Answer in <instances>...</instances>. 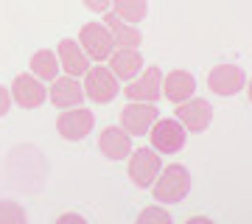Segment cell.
<instances>
[{"label":"cell","mask_w":252,"mask_h":224,"mask_svg":"<svg viewBox=\"0 0 252 224\" xmlns=\"http://www.w3.org/2000/svg\"><path fill=\"white\" fill-rule=\"evenodd\" d=\"M152 196L160 205H177L190 193V171L182 162H171L162 165V171L157 174V179L152 182Z\"/></svg>","instance_id":"6da1fadb"},{"label":"cell","mask_w":252,"mask_h":224,"mask_svg":"<svg viewBox=\"0 0 252 224\" xmlns=\"http://www.w3.org/2000/svg\"><path fill=\"white\" fill-rule=\"evenodd\" d=\"M81 84H84V96L93 104H112L124 90L121 79L109 70L107 62H93L90 70L81 76Z\"/></svg>","instance_id":"7a4b0ae2"},{"label":"cell","mask_w":252,"mask_h":224,"mask_svg":"<svg viewBox=\"0 0 252 224\" xmlns=\"http://www.w3.org/2000/svg\"><path fill=\"white\" fill-rule=\"evenodd\" d=\"M162 157L160 152H154L152 146H140V149H132V154L126 157V174L132 179V185L140 191H149L152 182L157 179V174L162 171Z\"/></svg>","instance_id":"3957f363"},{"label":"cell","mask_w":252,"mask_h":224,"mask_svg":"<svg viewBox=\"0 0 252 224\" xmlns=\"http://www.w3.org/2000/svg\"><path fill=\"white\" fill-rule=\"evenodd\" d=\"M93 129H95V112L90 107H84V104L70 109H59V115H56V132L67 143H81Z\"/></svg>","instance_id":"277c9868"},{"label":"cell","mask_w":252,"mask_h":224,"mask_svg":"<svg viewBox=\"0 0 252 224\" xmlns=\"http://www.w3.org/2000/svg\"><path fill=\"white\" fill-rule=\"evenodd\" d=\"M149 143L154 152L160 154H177L188 143V129L177 121V118H157L154 126L149 129Z\"/></svg>","instance_id":"5b68a950"},{"label":"cell","mask_w":252,"mask_h":224,"mask_svg":"<svg viewBox=\"0 0 252 224\" xmlns=\"http://www.w3.org/2000/svg\"><path fill=\"white\" fill-rule=\"evenodd\" d=\"M79 45L84 48V54L90 56L93 62H107L112 51H115V39H112V31L104 26V20H90L84 23L79 31Z\"/></svg>","instance_id":"8992f818"},{"label":"cell","mask_w":252,"mask_h":224,"mask_svg":"<svg viewBox=\"0 0 252 224\" xmlns=\"http://www.w3.org/2000/svg\"><path fill=\"white\" fill-rule=\"evenodd\" d=\"M121 93L126 96V101H149V104H157L162 98V67L146 64L143 73L135 76L132 81H126Z\"/></svg>","instance_id":"52a82bcc"},{"label":"cell","mask_w":252,"mask_h":224,"mask_svg":"<svg viewBox=\"0 0 252 224\" xmlns=\"http://www.w3.org/2000/svg\"><path fill=\"white\" fill-rule=\"evenodd\" d=\"M247 84V73H244L241 64H213L210 73H207V90L216 93L221 98H233L238 96Z\"/></svg>","instance_id":"ba28073f"},{"label":"cell","mask_w":252,"mask_h":224,"mask_svg":"<svg viewBox=\"0 0 252 224\" xmlns=\"http://www.w3.org/2000/svg\"><path fill=\"white\" fill-rule=\"evenodd\" d=\"M11 101L20 109H39L48 101V84L39 81L34 73H20L11 81Z\"/></svg>","instance_id":"9c48e42d"},{"label":"cell","mask_w":252,"mask_h":224,"mask_svg":"<svg viewBox=\"0 0 252 224\" xmlns=\"http://www.w3.org/2000/svg\"><path fill=\"white\" fill-rule=\"evenodd\" d=\"M174 118L188 129V134H199V132H205L207 126L213 124V107H210V101L207 98L193 96V98L177 104Z\"/></svg>","instance_id":"30bf717a"},{"label":"cell","mask_w":252,"mask_h":224,"mask_svg":"<svg viewBox=\"0 0 252 224\" xmlns=\"http://www.w3.org/2000/svg\"><path fill=\"white\" fill-rule=\"evenodd\" d=\"M154 121H157V104L149 101H126L121 109V126L132 137H146Z\"/></svg>","instance_id":"8fae6325"},{"label":"cell","mask_w":252,"mask_h":224,"mask_svg":"<svg viewBox=\"0 0 252 224\" xmlns=\"http://www.w3.org/2000/svg\"><path fill=\"white\" fill-rule=\"evenodd\" d=\"M48 101H51V104H54L56 109L81 107V104L87 101L81 79H76V76H67V73L56 76V79L51 81V84H48Z\"/></svg>","instance_id":"7c38bea8"},{"label":"cell","mask_w":252,"mask_h":224,"mask_svg":"<svg viewBox=\"0 0 252 224\" xmlns=\"http://www.w3.org/2000/svg\"><path fill=\"white\" fill-rule=\"evenodd\" d=\"M132 134L126 132L124 126L118 124V126H104L98 134V152L107 157V160L112 162H121L126 160L129 154H132Z\"/></svg>","instance_id":"4fadbf2b"},{"label":"cell","mask_w":252,"mask_h":224,"mask_svg":"<svg viewBox=\"0 0 252 224\" xmlns=\"http://www.w3.org/2000/svg\"><path fill=\"white\" fill-rule=\"evenodd\" d=\"M193 96H196V76L190 70L177 67V70L162 73V98L165 101H171L177 107V104L193 98Z\"/></svg>","instance_id":"5bb4252c"},{"label":"cell","mask_w":252,"mask_h":224,"mask_svg":"<svg viewBox=\"0 0 252 224\" xmlns=\"http://www.w3.org/2000/svg\"><path fill=\"white\" fill-rule=\"evenodd\" d=\"M56 56H59L62 73L76 76V79H81L84 73L90 70V64H93V59L84 54V48L79 45V39H70V36L59 39V45H56Z\"/></svg>","instance_id":"9a60e30c"},{"label":"cell","mask_w":252,"mask_h":224,"mask_svg":"<svg viewBox=\"0 0 252 224\" xmlns=\"http://www.w3.org/2000/svg\"><path fill=\"white\" fill-rule=\"evenodd\" d=\"M107 64H109V70L121 79V84H126V81H132L135 76L143 73L146 59L140 54V48H115L112 56L107 59Z\"/></svg>","instance_id":"2e32d148"},{"label":"cell","mask_w":252,"mask_h":224,"mask_svg":"<svg viewBox=\"0 0 252 224\" xmlns=\"http://www.w3.org/2000/svg\"><path fill=\"white\" fill-rule=\"evenodd\" d=\"M104 20V26L112 31V39H115V48H140L143 45V31L135 26V23H126L115 14V11L109 9L101 14Z\"/></svg>","instance_id":"e0dca14e"},{"label":"cell","mask_w":252,"mask_h":224,"mask_svg":"<svg viewBox=\"0 0 252 224\" xmlns=\"http://www.w3.org/2000/svg\"><path fill=\"white\" fill-rule=\"evenodd\" d=\"M28 73H34L36 79L45 81V84H51L56 76H62V64H59L56 51H51V48H39V51H34L31 59H28Z\"/></svg>","instance_id":"ac0fdd59"},{"label":"cell","mask_w":252,"mask_h":224,"mask_svg":"<svg viewBox=\"0 0 252 224\" xmlns=\"http://www.w3.org/2000/svg\"><path fill=\"white\" fill-rule=\"evenodd\" d=\"M112 11L126 23H143L149 17V0H112Z\"/></svg>","instance_id":"d6986e66"},{"label":"cell","mask_w":252,"mask_h":224,"mask_svg":"<svg viewBox=\"0 0 252 224\" xmlns=\"http://www.w3.org/2000/svg\"><path fill=\"white\" fill-rule=\"evenodd\" d=\"M28 213L26 207L11 202V199H0V224H26Z\"/></svg>","instance_id":"ffe728a7"},{"label":"cell","mask_w":252,"mask_h":224,"mask_svg":"<svg viewBox=\"0 0 252 224\" xmlns=\"http://www.w3.org/2000/svg\"><path fill=\"white\" fill-rule=\"evenodd\" d=\"M137 222H140V224H149V222L168 224V222H171V213H168V205H160V202H154V205L143 207V210L137 213Z\"/></svg>","instance_id":"44dd1931"},{"label":"cell","mask_w":252,"mask_h":224,"mask_svg":"<svg viewBox=\"0 0 252 224\" xmlns=\"http://www.w3.org/2000/svg\"><path fill=\"white\" fill-rule=\"evenodd\" d=\"M81 3L90 14H104V11L112 9V0H81Z\"/></svg>","instance_id":"7402d4cb"},{"label":"cell","mask_w":252,"mask_h":224,"mask_svg":"<svg viewBox=\"0 0 252 224\" xmlns=\"http://www.w3.org/2000/svg\"><path fill=\"white\" fill-rule=\"evenodd\" d=\"M11 90L6 87V84H0V118H6L9 115V109H11Z\"/></svg>","instance_id":"603a6c76"},{"label":"cell","mask_w":252,"mask_h":224,"mask_svg":"<svg viewBox=\"0 0 252 224\" xmlns=\"http://www.w3.org/2000/svg\"><path fill=\"white\" fill-rule=\"evenodd\" d=\"M59 224H67V222H76V224H84V216L81 213H62L59 219H56Z\"/></svg>","instance_id":"cb8c5ba5"},{"label":"cell","mask_w":252,"mask_h":224,"mask_svg":"<svg viewBox=\"0 0 252 224\" xmlns=\"http://www.w3.org/2000/svg\"><path fill=\"white\" fill-rule=\"evenodd\" d=\"M244 90H247V98L252 101V76H250V79H247V84H244Z\"/></svg>","instance_id":"d4e9b609"}]
</instances>
